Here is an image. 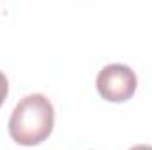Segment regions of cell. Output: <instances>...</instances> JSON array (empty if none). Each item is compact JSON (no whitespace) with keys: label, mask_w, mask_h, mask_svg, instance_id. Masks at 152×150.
Masks as SVG:
<instances>
[{"label":"cell","mask_w":152,"mask_h":150,"mask_svg":"<svg viewBox=\"0 0 152 150\" xmlns=\"http://www.w3.org/2000/svg\"><path fill=\"white\" fill-rule=\"evenodd\" d=\"M55 125V110L42 94H30L20 99L9 118V136L23 147H34L48 140Z\"/></svg>","instance_id":"obj_1"},{"label":"cell","mask_w":152,"mask_h":150,"mask_svg":"<svg viewBox=\"0 0 152 150\" xmlns=\"http://www.w3.org/2000/svg\"><path fill=\"white\" fill-rule=\"evenodd\" d=\"M96 87L103 99L110 103H126L134 95L138 79L131 67L124 64H110L99 71Z\"/></svg>","instance_id":"obj_2"},{"label":"cell","mask_w":152,"mask_h":150,"mask_svg":"<svg viewBox=\"0 0 152 150\" xmlns=\"http://www.w3.org/2000/svg\"><path fill=\"white\" fill-rule=\"evenodd\" d=\"M7 94H9V81H7L5 74L0 71V106L4 104V101H5V97H7Z\"/></svg>","instance_id":"obj_3"},{"label":"cell","mask_w":152,"mask_h":150,"mask_svg":"<svg viewBox=\"0 0 152 150\" xmlns=\"http://www.w3.org/2000/svg\"><path fill=\"white\" fill-rule=\"evenodd\" d=\"M129 150H152V147L151 145H136V147H133Z\"/></svg>","instance_id":"obj_4"}]
</instances>
